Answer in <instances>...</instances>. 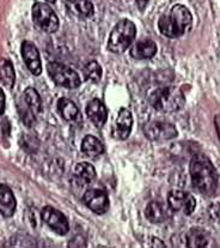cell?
I'll list each match as a JSON object with an SVG mask.
<instances>
[{
	"instance_id": "1",
	"label": "cell",
	"mask_w": 220,
	"mask_h": 248,
	"mask_svg": "<svg viewBox=\"0 0 220 248\" xmlns=\"http://www.w3.org/2000/svg\"><path fill=\"white\" fill-rule=\"evenodd\" d=\"M189 170L193 187L200 194L211 197L216 193L218 188V174L209 158L204 155L194 156Z\"/></svg>"
},
{
	"instance_id": "2",
	"label": "cell",
	"mask_w": 220,
	"mask_h": 248,
	"mask_svg": "<svg viewBox=\"0 0 220 248\" xmlns=\"http://www.w3.org/2000/svg\"><path fill=\"white\" fill-rule=\"evenodd\" d=\"M191 23L193 16L191 11L183 5H175L159 18L158 28L164 36L176 39L191 29Z\"/></svg>"
},
{
	"instance_id": "3",
	"label": "cell",
	"mask_w": 220,
	"mask_h": 248,
	"mask_svg": "<svg viewBox=\"0 0 220 248\" xmlns=\"http://www.w3.org/2000/svg\"><path fill=\"white\" fill-rule=\"evenodd\" d=\"M148 100L154 109L161 113H175L181 110L186 103V97L182 90L173 85L156 89Z\"/></svg>"
},
{
	"instance_id": "4",
	"label": "cell",
	"mask_w": 220,
	"mask_h": 248,
	"mask_svg": "<svg viewBox=\"0 0 220 248\" xmlns=\"http://www.w3.org/2000/svg\"><path fill=\"white\" fill-rule=\"evenodd\" d=\"M136 28L130 19H121L111 30V34L108 41V49L110 52L120 54L131 47L135 39Z\"/></svg>"
},
{
	"instance_id": "5",
	"label": "cell",
	"mask_w": 220,
	"mask_h": 248,
	"mask_svg": "<svg viewBox=\"0 0 220 248\" xmlns=\"http://www.w3.org/2000/svg\"><path fill=\"white\" fill-rule=\"evenodd\" d=\"M48 75L50 76L53 80L58 85L67 89H77L82 84L79 75L72 70L71 67L66 66L60 62H49L47 66Z\"/></svg>"
},
{
	"instance_id": "6",
	"label": "cell",
	"mask_w": 220,
	"mask_h": 248,
	"mask_svg": "<svg viewBox=\"0 0 220 248\" xmlns=\"http://www.w3.org/2000/svg\"><path fill=\"white\" fill-rule=\"evenodd\" d=\"M32 19L39 28L45 32H55L59 28V19L49 5L36 2L32 6Z\"/></svg>"
},
{
	"instance_id": "7",
	"label": "cell",
	"mask_w": 220,
	"mask_h": 248,
	"mask_svg": "<svg viewBox=\"0 0 220 248\" xmlns=\"http://www.w3.org/2000/svg\"><path fill=\"white\" fill-rule=\"evenodd\" d=\"M168 205L171 211L183 212L184 215H191L196 207V201L193 194L181 189H174L168 194Z\"/></svg>"
},
{
	"instance_id": "8",
	"label": "cell",
	"mask_w": 220,
	"mask_h": 248,
	"mask_svg": "<svg viewBox=\"0 0 220 248\" xmlns=\"http://www.w3.org/2000/svg\"><path fill=\"white\" fill-rule=\"evenodd\" d=\"M144 133L148 139L154 141H165L174 139L177 136L175 126L165 121H151L144 127Z\"/></svg>"
},
{
	"instance_id": "9",
	"label": "cell",
	"mask_w": 220,
	"mask_h": 248,
	"mask_svg": "<svg viewBox=\"0 0 220 248\" xmlns=\"http://www.w3.org/2000/svg\"><path fill=\"white\" fill-rule=\"evenodd\" d=\"M41 217L42 221L57 234L65 235L70 230V224L66 217L53 206H44L41 211Z\"/></svg>"
},
{
	"instance_id": "10",
	"label": "cell",
	"mask_w": 220,
	"mask_h": 248,
	"mask_svg": "<svg viewBox=\"0 0 220 248\" xmlns=\"http://www.w3.org/2000/svg\"><path fill=\"white\" fill-rule=\"evenodd\" d=\"M83 201L90 210L98 215H103L109 210V198H108L107 193L102 189L92 188L88 189L84 193Z\"/></svg>"
},
{
	"instance_id": "11",
	"label": "cell",
	"mask_w": 220,
	"mask_h": 248,
	"mask_svg": "<svg viewBox=\"0 0 220 248\" xmlns=\"http://www.w3.org/2000/svg\"><path fill=\"white\" fill-rule=\"evenodd\" d=\"M22 57L27 64L30 72L35 76H40L42 72V62L40 53L36 46L30 41H24L22 44Z\"/></svg>"
},
{
	"instance_id": "12",
	"label": "cell",
	"mask_w": 220,
	"mask_h": 248,
	"mask_svg": "<svg viewBox=\"0 0 220 248\" xmlns=\"http://www.w3.org/2000/svg\"><path fill=\"white\" fill-rule=\"evenodd\" d=\"M133 125V116L132 113L126 108H121L118 112L117 119L115 123V128H114V137L120 140H125L131 135Z\"/></svg>"
},
{
	"instance_id": "13",
	"label": "cell",
	"mask_w": 220,
	"mask_h": 248,
	"mask_svg": "<svg viewBox=\"0 0 220 248\" xmlns=\"http://www.w3.org/2000/svg\"><path fill=\"white\" fill-rule=\"evenodd\" d=\"M171 209L161 202H151L145 209V216L151 223H163L170 217Z\"/></svg>"
},
{
	"instance_id": "14",
	"label": "cell",
	"mask_w": 220,
	"mask_h": 248,
	"mask_svg": "<svg viewBox=\"0 0 220 248\" xmlns=\"http://www.w3.org/2000/svg\"><path fill=\"white\" fill-rule=\"evenodd\" d=\"M87 115L96 127H103L104 124L107 123V108H105V106L103 105L100 100H97V98H95V100L90 101V102L88 103Z\"/></svg>"
},
{
	"instance_id": "15",
	"label": "cell",
	"mask_w": 220,
	"mask_h": 248,
	"mask_svg": "<svg viewBox=\"0 0 220 248\" xmlns=\"http://www.w3.org/2000/svg\"><path fill=\"white\" fill-rule=\"evenodd\" d=\"M65 6L78 18H90L93 15V5L90 0H62Z\"/></svg>"
},
{
	"instance_id": "16",
	"label": "cell",
	"mask_w": 220,
	"mask_h": 248,
	"mask_svg": "<svg viewBox=\"0 0 220 248\" xmlns=\"http://www.w3.org/2000/svg\"><path fill=\"white\" fill-rule=\"evenodd\" d=\"M16 206V198L11 188L4 184L0 185V214L4 217L14 216Z\"/></svg>"
},
{
	"instance_id": "17",
	"label": "cell",
	"mask_w": 220,
	"mask_h": 248,
	"mask_svg": "<svg viewBox=\"0 0 220 248\" xmlns=\"http://www.w3.org/2000/svg\"><path fill=\"white\" fill-rule=\"evenodd\" d=\"M157 53V45L152 40L144 39L136 42L135 45L131 48V55L134 59L143 60V59H151Z\"/></svg>"
},
{
	"instance_id": "18",
	"label": "cell",
	"mask_w": 220,
	"mask_h": 248,
	"mask_svg": "<svg viewBox=\"0 0 220 248\" xmlns=\"http://www.w3.org/2000/svg\"><path fill=\"white\" fill-rule=\"evenodd\" d=\"M209 234L204 228L194 227L187 232L186 244L188 247L191 248H204L208 245Z\"/></svg>"
},
{
	"instance_id": "19",
	"label": "cell",
	"mask_w": 220,
	"mask_h": 248,
	"mask_svg": "<svg viewBox=\"0 0 220 248\" xmlns=\"http://www.w3.org/2000/svg\"><path fill=\"white\" fill-rule=\"evenodd\" d=\"M58 110L60 115L70 123H80L82 121V115H80L79 109L77 106L68 98H60L58 101Z\"/></svg>"
},
{
	"instance_id": "20",
	"label": "cell",
	"mask_w": 220,
	"mask_h": 248,
	"mask_svg": "<svg viewBox=\"0 0 220 248\" xmlns=\"http://www.w3.org/2000/svg\"><path fill=\"white\" fill-rule=\"evenodd\" d=\"M82 151L87 157L96 158L104 153V146L102 141L93 136H87L83 139Z\"/></svg>"
},
{
	"instance_id": "21",
	"label": "cell",
	"mask_w": 220,
	"mask_h": 248,
	"mask_svg": "<svg viewBox=\"0 0 220 248\" xmlns=\"http://www.w3.org/2000/svg\"><path fill=\"white\" fill-rule=\"evenodd\" d=\"M73 175L80 185L85 186V185L91 184L96 179V169L93 168L92 164L88 163V162H82L75 166Z\"/></svg>"
},
{
	"instance_id": "22",
	"label": "cell",
	"mask_w": 220,
	"mask_h": 248,
	"mask_svg": "<svg viewBox=\"0 0 220 248\" xmlns=\"http://www.w3.org/2000/svg\"><path fill=\"white\" fill-rule=\"evenodd\" d=\"M0 80L7 88H12L16 82V72L9 59H0Z\"/></svg>"
},
{
	"instance_id": "23",
	"label": "cell",
	"mask_w": 220,
	"mask_h": 248,
	"mask_svg": "<svg viewBox=\"0 0 220 248\" xmlns=\"http://www.w3.org/2000/svg\"><path fill=\"white\" fill-rule=\"evenodd\" d=\"M24 102L29 107V109L34 113L35 116L40 115L42 113V101L39 93L34 88H28L24 91Z\"/></svg>"
},
{
	"instance_id": "24",
	"label": "cell",
	"mask_w": 220,
	"mask_h": 248,
	"mask_svg": "<svg viewBox=\"0 0 220 248\" xmlns=\"http://www.w3.org/2000/svg\"><path fill=\"white\" fill-rule=\"evenodd\" d=\"M84 75L90 82L98 83L102 78V67L97 62H90L84 68Z\"/></svg>"
},
{
	"instance_id": "25",
	"label": "cell",
	"mask_w": 220,
	"mask_h": 248,
	"mask_svg": "<svg viewBox=\"0 0 220 248\" xmlns=\"http://www.w3.org/2000/svg\"><path fill=\"white\" fill-rule=\"evenodd\" d=\"M5 110V95H4V91L0 89V115L4 113Z\"/></svg>"
},
{
	"instance_id": "26",
	"label": "cell",
	"mask_w": 220,
	"mask_h": 248,
	"mask_svg": "<svg viewBox=\"0 0 220 248\" xmlns=\"http://www.w3.org/2000/svg\"><path fill=\"white\" fill-rule=\"evenodd\" d=\"M148 1H150V0H136V5H138L139 10H140V11H144V10L146 9V6H147Z\"/></svg>"
},
{
	"instance_id": "27",
	"label": "cell",
	"mask_w": 220,
	"mask_h": 248,
	"mask_svg": "<svg viewBox=\"0 0 220 248\" xmlns=\"http://www.w3.org/2000/svg\"><path fill=\"white\" fill-rule=\"evenodd\" d=\"M47 1H49V2H55V0H47Z\"/></svg>"
}]
</instances>
